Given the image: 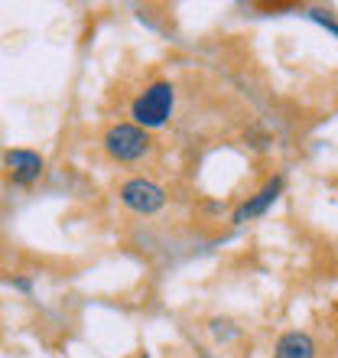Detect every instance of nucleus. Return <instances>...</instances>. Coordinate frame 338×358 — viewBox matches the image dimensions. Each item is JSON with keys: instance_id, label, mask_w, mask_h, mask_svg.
I'll use <instances>...</instances> for the list:
<instances>
[{"instance_id": "1", "label": "nucleus", "mask_w": 338, "mask_h": 358, "mask_svg": "<svg viewBox=\"0 0 338 358\" xmlns=\"http://www.w3.org/2000/svg\"><path fill=\"white\" fill-rule=\"evenodd\" d=\"M101 150L117 166H140L156 153V141L150 131L137 127L133 121H114L101 134Z\"/></svg>"}, {"instance_id": "2", "label": "nucleus", "mask_w": 338, "mask_h": 358, "mask_svg": "<svg viewBox=\"0 0 338 358\" xmlns=\"http://www.w3.org/2000/svg\"><path fill=\"white\" fill-rule=\"evenodd\" d=\"M176 114V85L169 78H153L131 101V121L143 131H160Z\"/></svg>"}, {"instance_id": "3", "label": "nucleus", "mask_w": 338, "mask_h": 358, "mask_svg": "<svg viewBox=\"0 0 338 358\" xmlns=\"http://www.w3.org/2000/svg\"><path fill=\"white\" fill-rule=\"evenodd\" d=\"M117 202H121L131 215L153 218L169 206V192H166V186L156 182L153 176L133 173V176H124L121 182H117Z\"/></svg>"}, {"instance_id": "4", "label": "nucleus", "mask_w": 338, "mask_h": 358, "mask_svg": "<svg viewBox=\"0 0 338 358\" xmlns=\"http://www.w3.org/2000/svg\"><path fill=\"white\" fill-rule=\"evenodd\" d=\"M0 170L13 189H33L46 176V157L33 147H7L0 153Z\"/></svg>"}, {"instance_id": "5", "label": "nucleus", "mask_w": 338, "mask_h": 358, "mask_svg": "<svg viewBox=\"0 0 338 358\" xmlns=\"http://www.w3.org/2000/svg\"><path fill=\"white\" fill-rule=\"evenodd\" d=\"M283 189H286V176H283V173L263 179V186L257 189V192H251L247 199L237 202V208L231 212V225H247V222H254V218H263L277 202H280Z\"/></svg>"}, {"instance_id": "6", "label": "nucleus", "mask_w": 338, "mask_h": 358, "mask_svg": "<svg viewBox=\"0 0 338 358\" xmlns=\"http://www.w3.org/2000/svg\"><path fill=\"white\" fill-rule=\"evenodd\" d=\"M273 358H319V342L306 329H286L273 342Z\"/></svg>"}, {"instance_id": "7", "label": "nucleus", "mask_w": 338, "mask_h": 358, "mask_svg": "<svg viewBox=\"0 0 338 358\" xmlns=\"http://www.w3.org/2000/svg\"><path fill=\"white\" fill-rule=\"evenodd\" d=\"M306 17L312 20V23H319V27H325L329 33H335L338 36V17L332 13V10H322V7H309L306 10Z\"/></svg>"}, {"instance_id": "8", "label": "nucleus", "mask_w": 338, "mask_h": 358, "mask_svg": "<svg viewBox=\"0 0 338 358\" xmlns=\"http://www.w3.org/2000/svg\"><path fill=\"white\" fill-rule=\"evenodd\" d=\"M10 287H13L17 293H27V296H29L36 283H33V277H13V280H10Z\"/></svg>"}, {"instance_id": "9", "label": "nucleus", "mask_w": 338, "mask_h": 358, "mask_svg": "<svg viewBox=\"0 0 338 358\" xmlns=\"http://www.w3.org/2000/svg\"><path fill=\"white\" fill-rule=\"evenodd\" d=\"M335 322H338V300H335Z\"/></svg>"}]
</instances>
